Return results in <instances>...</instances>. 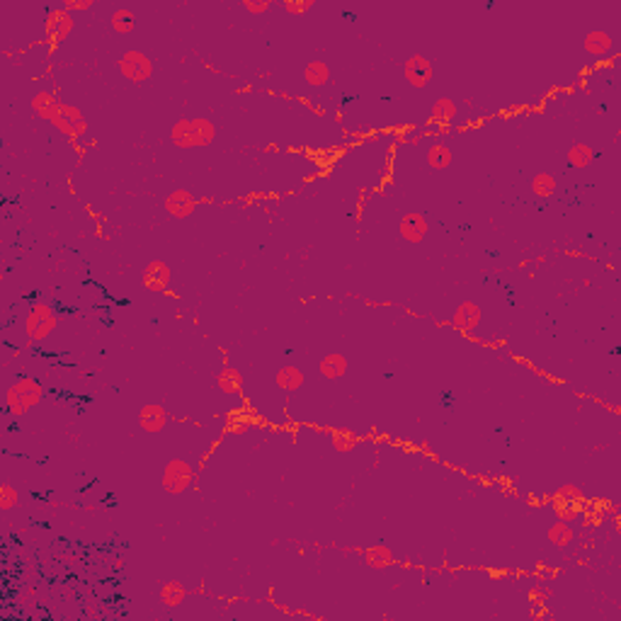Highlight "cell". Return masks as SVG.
<instances>
[{
    "label": "cell",
    "instance_id": "obj_1",
    "mask_svg": "<svg viewBox=\"0 0 621 621\" xmlns=\"http://www.w3.org/2000/svg\"><path fill=\"white\" fill-rule=\"evenodd\" d=\"M216 139V127L204 116H182L172 124L170 129V141L177 148H207Z\"/></svg>",
    "mask_w": 621,
    "mask_h": 621
},
{
    "label": "cell",
    "instance_id": "obj_2",
    "mask_svg": "<svg viewBox=\"0 0 621 621\" xmlns=\"http://www.w3.org/2000/svg\"><path fill=\"white\" fill-rule=\"evenodd\" d=\"M41 396H44V389H41L39 381L30 379V376H22V379H17L15 384L8 389V396H6L8 410H10L15 418H20V415H25L27 410H32L37 403H39Z\"/></svg>",
    "mask_w": 621,
    "mask_h": 621
},
{
    "label": "cell",
    "instance_id": "obj_3",
    "mask_svg": "<svg viewBox=\"0 0 621 621\" xmlns=\"http://www.w3.org/2000/svg\"><path fill=\"white\" fill-rule=\"evenodd\" d=\"M56 328V314L54 308L46 306V303H34L30 308V314H27L25 320V333L32 343H41L46 340Z\"/></svg>",
    "mask_w": 621,
    "mask_h": 621
},
{
    "label": "cell",
    "instance_id": "obj_4",
    "mask_svg": "<svg viewBox=\"0 0 621 621\" xmlns=\"http://www.w3.org/2000/svg\"><path fill=\"white\" fill-rule=\"evenodd\" d=\"M194 469L185 459H170L163 469V490L167 495H182L192 485Z\"/></svg>",
    "mask_w": 621,
    "mask_h": 621
},
{
    "label": "cell",
    "instance_id": "obj_5",
    "mask_svg": "<svg viewBox=\"0 0 621 621\" xmlns=\"http://www.w3.org/2000/svg\"><path fill=\"white\" fill-rule=\"evenodd\" d=\"M116 68H119V73L127 81L132 83H146L148 78L153 76V63L151 59H148L143 51H127V54H121V59L116 61Z\"/></svg>",
    "mask_w": 621,
    "mask_h": 621
},
{
    "label": "cell",
    "instance_id": "obj_6",
    "mask_svg": "<svg viewBox=\"0 0 621 621\" xmlns=\"http://www.w3.org/2000/svg\"><path fill=\"white\" fill-rule=\"evenodd\" d=\"M403 76H405V81H408L410 85L418 88V90H423V88H427L429 83H432L434 68H432V63H429V59L415 54V56H410V59L405 61Z\"/></svg>",
    "mask_w": 621,
    "mask_h": 621
},
{
    "label": "cell",
    "instance_id": "obj_7",
    "mask_svg": "<svg viewBox=\"0 0 621 621\" xmlns=\"http://www.w3.org/2000/svg\"><path fill=\"white\" fill-rule=\"evenodd\" d=\"M163 204H165V212L172 218H187L194 212V207H197V199L187 190H172Z\"/></svg>",
    "mask_w": 621,
    "mask_h": 621
},
{
    "label": "cell",
    "instance_id": "obj_8",
    "mask_svg": "<svg viewBox=\"0 0 621 621\" xmlns=\"http://www.w3.org/2000/svg\"><path fill=\"white\" fill-rule=\"evenodd\" d=\"M480 318H483V311H480L478 303L464 301V303H459V308L454 311L451 323H454V328L461 330V333H474V330L478 328Z\"/></svg>",
    "mask_w": 621,
    "mask_h": 621
},
{
    "label": "cell",
    "instance_id": "obj_9",
    "mask_svg": "<svg viewBox=\"0 0 621 621\" xmlns=\"http://www.w3.org/2000/svg\"><path fill=\"white\" fill-rule=\"evenodd\" d=\"M398 231L405 243L418 245V243H423L425 236H427V218H425L423 214H405V216L400 218Z\"/></svg>",
    "mask_w": 621,
    "mask_h": 621
},
{
    "label": "cell",
    "instance_id": "obj_10",
    "mask_svg": "<svg viewBox=\"0 0 621 621\" xmlns=\"http://www.w3.org/2000/svg\"><path fill=\"white\" fill-rule=\"evenodd\" d=\"M167 425V413L163 405L158 403H148L139 410V427L148 434H158L163 427Z\"/></svg>",
    "mask_w": 621,
    "mask_h": 621
},
{
    "label": "cell",
    "instance_id": "obj_11",
    "mask_svg": "<svg viewBox=\"0 0 621 621\" xmlns=\"http://www.w3.org/2000/svg\"><path fill=\"white\" fill-rule=\"evenodd\" d=\"M170 279H172V272L163 260H153L143 269V284L148 289H153V292H165L170 287Z\"/></svg>",
    "mask_w": 621,
    "mask_h": 621
},
{
    "label": "cell",
    "instance_id": "obj_12",
    "mask_svg": "<svg viewBox=\"0 0 621 621\" xmlns=\"http://www.w3.org/2000/svg\"><path fill=\"white\" fill-rule=\"evenodd\" d=\"M61 107L63 105H61V102L46 90H39L34 97H32V112H34L39 119L51 121V124H54V121L61 116Z\"/></svg>",
    "mask_w": 621,
    "mask_h": 621
},
{
    "label": "cell",
    "instance_id": "obj_13",
    "mask_svg": "<svg viewBox=\"0 0 621 621\" xmlns=\"http://www.w3.org/2000/svg\"><path fill=\"white\" fill-rule=\"evenodd\" d=\"M73 30V15L66 10H51L46 17V32L54 41H63Z\"/></svg>",
    "mask_w": 621,
    "mask_h": 621
},
{
    "label": "cell",
    "instance_id": "obj_14",
    "mask_svg": "<svg viewBox=\"0 0 621 621\" xmlns=\"http://www.w3.org/2000/svg\"><path fill=\"white\" fill-rule=\"evenodd\" d=\"M318 371H320L323 379L338 381V379H343V376L347 374V359H345V354H340V352H330V354H325V357L320 359Z\"/></svg>",
    "mask_w": 621,
    "mask_h": 621
},
{
    "label": "cell",
    "instance_id": "obj_15",
    "mask_svg": "<svg viewBox=\"0 0 621 621\" xmlns=\"http://www.w3.org/2000/svg\"><path fill=\"white\" fill-rule=\"evenodd\" d=\"M582 46H585V51L587 54H592V56H607L611 51V46H614V39H611L607 32L592 30V32H587L585 34Z\"/></svg>",
    "mask_w": 621,
    "mask_h": 621
},
{
    "label": "cell",
    "instance_id": "obj_16",
    "mask_svg": "<svg viewBox=\"0 0 621 621\" xmlns=\"http://www.w3.org/2000/svg\"><path fill=\"white\" fill-rule=\"evenodd\" d=\"M216 386L221 394L226 396H241L243 394V374L233 367H223L216 376Z\"/></svg>",
    "mask_w": 621,
    "mask_h": 621
},
{
    "label": "cell",
    "instance_id": "obj_17",
    "mask_svg": "<svg viewBox=\"0 0 621 621\" xmlns=\"http://www.w3.org/2000/svg\"><path fill=\"white\" fill-rule=\"evenodd\" d=\"M546 539H549L553 546H558V549H568V546L573 544V539H576V529L571 527V522L558 520L556 525H551L549 531H546Z\"/></svg>",
    "mask_w": 621,
    "mask_h": 621
},
{
    "label": "cell",
    "instance_id": "obj_18",
    "mask_svg": "<svg viewBox=\"0 0 621 621\" xmlns=\"http://www.w3.org/2000/svg\"><path fill=\"white\" fill-rule=\"evenodd\" d=\"M274 381H277V386H279V389H284V391H298L303 386V381H306V376H303L301 369H296V367H292V364H287V367L277 369Z\"/></svg>",
    "mask_w": 621,
    "mask_h": 621
},
{
    "label": "cell",
    "instance_id": "obj_19",
    "mask_svg": "<svg viewBox=\"0 0 621 621\" xmlns=\"http://www.w3.org/2000/svg\"><path fill=\"white\" fill-rule=\"evenodd\" d=\"M303 81L311 88H323L328 85L330 81V68L325 66L323 61H308L306 68H303Z\"/></svg>",
    "mask_w": 621,
    "mask_h": 621
},
{
    "label": "cell",
    "instance_id": "obj_20",
    "mask_svg": "<svg viewBox=\"0 0 621 621\" xmlns=\"http://www.w3.org/2000/svg\"><path fill=\"white\" fill-rule=\"evenodd\" d=\"M454 161V153L447 143H432L427 148V165L434 167V170H445V167L451 165Z\"/></svg>",
    "mask_w": 621,
    "mask_h": 621
},
{
    "label": "cell",
    "instance_id": "obj_21",
    "mask_svg": "<svg viewBox=\"0 0 621 621\" xmlns=\"http://www.w3.org/2000/svg\"><path fill=\"white\" fill-rule=\"evenodd\" d=\"M432 119L434 121H440V124H449V121H454L456 116H459V107H456V102L451 100V97H440V100L432 105Z\"/></svg>",
    "mask_w": 621,
    "mask_h": 621
},
{
    "label": "cell",
    "instance_id": "obj_22",
    "mask_svg": "<svg viewBox=\"0 0 621 621\" xmlns=\"http://www.w3.org/2000/svg\"><path fill=\"white\" fill-rule=\"evenodd\" d=\"M364 563H367L369 568H386L394 563V553L389 551V546L376 544V546H371V549L364 551Z\"/></svg>",
    "mask_w": 621,
    "mask_h": 621
},
{
    "label": "cell",
    "instance_id": "obj_23",
    "mask_svg": "<svg viewBox=\"0 0 621 621\" xmlns=\"http://www.w3.org/2000/svg\"><path fill=\"white\" fill-rule=\"evenodd\" d=\"M61 116L68 121V127L73 129V136H85L88 134V121L83 116V112L73 105H63L61 107Z\"/></svg>",
    "mask_w": 621,
    "mask_h": 621
},
{
    "label": "cell",
    "instance_id": "obj_24",
    "mask_svg": "<svg viewBox=\"0 0 621 621\" xmlns=\"http://www.w3.org/2000/svg\"><path fill=\"white\" fill-rule=\"evenodd\" d=\"M185 597H187V590L180 585L177 580H170L165 582V585L161 587V602L165 607H177L185 602Z\"/></svg>",
    "mask_w": 621,
    "mask_h": 621
},
{
    "label": "cell",
    "instance_id": "obj_25",
    "mask_svg": "<svg viewBox=\"0 0 621 621\" xmlns=\"http://www.w3.org/2000/svg\"><path fill=\"white\" fill-rule=\"evenodd\" d=\"M595 161V151H592L587 143H576V146H571V151H568V163H571L573 167H587L590 163Z\"/></svg>",
    "mask_w": 621,
    "mask_h": 621
},
{
    "label": "cell",
    "instance_id": "obj_26",
    "mask_svg": "<svg viewBox=\"0 0 621 621\" xmlns=\"http://www.w3.org/2000/svg\"><path fill=\"white\" fill-rule=\"evenodd\" d=\"M134 25H136V20H134L132 10H127V8L114 10V15H112V30L119 32V34H129V32H134Z\"/></svg>",
    "mask_w": 621,
    "mask_h": 621
},
{
    "label": "cell",
    "instance_id": "obj_27",
    "mask_svg": "<svg viewBox=\"0 0 621 621\" xmlns=\"http://www.w3.org/2000/svg\"><path fill=\"white\" fill-rule=\"evenodd\" d=\"M531 190H534V194L536 197H541V199L551 197V194L556 192L553 175H549V172H539V175H534V180H531Z\"/></svg>",
    "mask_w": 621,
    "mask_h": 621
},
{
    "label": "cell",
    "instance_id": "obj_28",
    "mask_svg": "<svg viewBox=\"0 0 621 621\" xmlns=\"http://www.w3.org/2000/svg\"><path fill=\"white\" fill-rule=\"evenodd\" d=\"M20 502V493L15 490V485L3 483L0 485V510H12V507Z\"/></svg>",
    "mask_w": 621,
    "mask_h": 621
},
{
    "label": "cell",
    "instance_id": "obj_29",
    "mask_svg": "<svg viewBox=\"0 0 621 621\" xmlns=\"http://www.w3.org/2000/svg\"><path fill=\"white\" fill-rule=\"evenodd\" d=\"M330 442H333V447L338 451H349V449H354V445H357L354 434H349V432H333L330 434Z\"/></svg>",
    "mask_w": 621,
    "mask_h": 621
},
{
    "label": "cell",
    "instance_id": "obj_30",
    "mask_svg": "<svg viewBox=\"0 0 621 621\" xmlns=\"http://www.w3.org/2000/svg\"><path fill=\"white\" fill-rule=\"evenodd\" d=\"M556 498L563 502H571V505H576V502L582 500V490H578L576 485H563L558 493H556Z\"/></svg>",
    "mask_w": 621,
    "mask_h": 621
},
{
    "label": "cell",
    "instance_id": "obj_31",
    "mask_svg": "<svg viewBox=\"0 0 621 621\" xmlns=\"http://www.w3.org/2000/svg\"><path fill=\"white\" fill-rule=\"evenodd\" d=\"M549 595H551V590L549 587H544V585H531L529 587V600L534 602V604H544V600Z\"/></svg>",
    "mask_w": 621,
    "mask_h": 621
},
{
    "label": "cell",
    "instance_id": "obj_32",
    "mask_svg": "<svg viewBox=\"0 0 621 621\" xmlns=\"http://www.w3.org/2000/svg\"><path fill=\"white\" fill-rule=\"evenodd\" d=\"M556 512H558V520H566V522H571V520H576L578 517V510L571 505V502H563V507L556 505Z\"/></svg>",
    "mask_w": 621,
    "mask_h": 621
},
{
    "label": "cell",
    "instance_id": "obj_33",
    "mask_svg": "<svg viewBox=\"0 0 621 621\" xmlns=\"http://www.w3.org/2000/svg\"><path fill=\"white\" fill-rule=\"evenodd\" d=\"M311 8H314V0H306V3H284V10L287 12H292V15H298V12H306V10H311Z\"/></svg>",
    "mask_w": 621,
    "mask_h": 621
},
{
    "label": "cell",
    "instance_id": "obj_34",
    "mask_svg": "<svg viewBox=\"0 0 621 621\" xmlns=\"http://www.w3.org/2000/svg\"><path fill=\"white\" fill-rule=\"evenodd\" d=\"M243 8H245L250 15H263V12L269 10V3H255V0H245V3H243Z\"/></svg>",
    "mask_w": 621,
    "mask_h": 621
},
{
    "label": "cell",
    "instance_id": "obj_35",
    "mask_svg": "<svg viewBox=\"0 0 621 621\" xmlns=\"http://www.w3.org/2000/svg\"><path fill=\"white\" fill-rule=\"evenodd\" d=\"M595 536H597V529H595V527H590V529L580 531V544H582V546H592V544H595Z\"/></svg>",
    "mask_w": 621,
    "mask_h": 621
},
{
    "label": "cell",
    "instance_id": "obj_36",
    "mask_svg": "<svg viewBox=\"0 0 621 621\" xmlns=\"http://www.w3.org/2000/svg\"><path fill=\"white\" fill-rule=\"evenodd\" d=\"M63 8H66V10H90L92 8V3L90 0H83V3H71V0H68V3H63Z\"/></svg>",
    "mask_w": 621,
    "mask_h": 621
}]
</instances>
